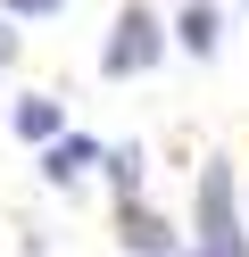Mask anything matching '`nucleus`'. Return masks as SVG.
<instances>
[{
    "label": "nucleus",
    "mask_w": 249,
    "mask_h": 257,
    "mask_svg": "<svg viewBox=\"0 0 249 257\" xmlns=\"http://www.w3.org/2000/svg\"><path fill=\"white\" fill-rule=\"evenodd\" d=\"M183 257H249V232H241V207H232V166L224 158L199 166V240Z\"/></svg>",
    "instance_id": "f257e3e1"
},
{
    "label": "nucleus",
    "mask_w": 249,
    "mask_h": 257,
    "mask_svg": "<svg viewBox=\"0 0 249 257\" xmlns=\"http://www.w3.org/2000/svg\"><path fill=\"white\" fill-rule=\"evenodd\" d=\"M166 42H175V34L149 17L141 0H125L116 25H108V50H100V75H116V83H125V75H149V67L166 58Z\"/></svg>",
    "instance_id": "f03ea898"
},
{
    "label": "nucleus",
    "mask_w": 249,
    "mask_h": 257,
    "mask_svg": "<svg viewBox=\"0 0 249 257\" xmlns=\"http://www.w3.org/2000/svg\"><path fill=\"white\" fill-rule=\"evenodd\" d=\"M116 240H125L133 257H183L175 224H166V216H149L141 199H116Z\"/></svg>",
    "instance_id": "7ed1b4c3"
},
{
    "label": "nucleus",
    "mask_w": 249,
    "mask_h": 257,
    "mask_svg": "<svg viewBox=\"0 0 249 257\" xmlns=\"http://www.w3.org/2000/svg\"><path fill=\"white\" fill-rule=\"evenodd\" d=\"M175 50H191V58L224 50V0H183L175 9Z\"/></svg>",
    "instance_id": "20e7f679"
},
{
    "label": "nucleus",
    "mask_w": 249,
    "mask_h": 257,
    "mask_svg": "<svg viewBox=\"0 0 249 257\" xmlns=\"http://www.w3.org/2000/svg\"><path fill=\"white\" fill-rule=\"evenodd\" d=\"M100 166V141L92 133H58V141H42V183H83V174H92Z\"/></svg>",
    "instance_id": "39448f33"
},
{
    "label": "nucleus",
    "mask_w": 249,
    "mask_h": 257,
    "mask_svg": "<svg viewBox=\"0 0 249 257\" xmlns=\"http://www.w3.org/2000/svg\"><path fill=\"white\" fill-rule=\"evenodd\" d=\"M17 133L25 141H58L66 133V108L50 100V91H25V100H17Z\"/></svg>",
    "instance_id": "423d86ee"
},
{
    "label": "nucleus",
    "mask_w": 249,
    "mask_h": 257,
    "mask_svg": "<svg viewBox=\"0 0 249 257\" xmlns=\"http://www.w3.org/2000/svg\"><path fill=\"white\" fill-rule=\"evenodd\" d=\"M100 166H108V183H116V199H133V191H141V150H108V158H100Z\"/></svg>",
    "instance_id": "0eeeda50"
},
{
    "label": "nucleus",
    "mask_w": 249,
    "mask_h": 257,
    "mask_svg": "<svg viewBox=\"0 0 249 257\" xmlns=\"http://www.w3.org/2000/svg\"><path fill=\"white\" fill-rule=\"evenodd\" d=\"M0 17H25V25H42V17H66V0H0Z\"/></svg>",
    "instance_id": "6e6552de"
},
{
    "label": "nucleus",
    "mask_w": 249,
    "mask_h": 257,
    "mask_svg": "<svg viewBox=\"0 0 249 257\" xmlns=\"http://www.w3.org/2000/svg\"><path fill=\"white\" fill-rule=\"evenodd\" d=\"M9 67H17V34L0 25V75H9Z\"/></svg>",
    "instance_id": "1a4fd4ad"
},
{
    "label": "nucleus",
    "mask_w": 249,
    "mask_h": 257,
    "mask_svg": "<svg viewBox=\"0 0 249 257\" xmlns=\"http://www.w3.org/2000/svg\"><path fill=\"white\" fill-rule=\"evenodd\" d=\"M241 9H249V0H241Z\"/></svg>",
    "instance_id": "9d476101"
}]
</instances>
